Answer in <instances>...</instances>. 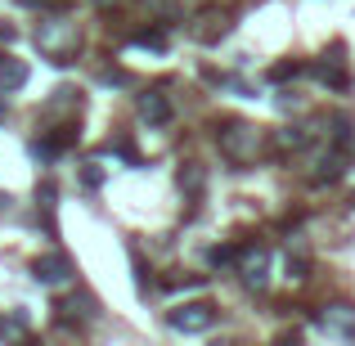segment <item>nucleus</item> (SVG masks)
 Here are the masks:
<instances>
[{
  "label": "nucleus",
  "mask_w": 355,
  "mask_h": 346,
  "mask_svg": "<svg viewBox=\"0 0 355 346\" xmlns=\"http://www.w3.org/2000/svg\"><path fill=\"white\" fill-rule=\"evenodd\" d=\"M36 50H41L50 63H59V68L72 63L77 50H81V23L68 18V14H59V9H50V14L36 23Z\"/></svg>",
  "instance_id": "obj_1"
},
{
  "label": "nucleus",
  "mask_w": 355,
  "mask_h": 346,
  "mask_svg": "<svg viewBox=\"0 0 355 346\" xmlns=\"http://www.w3.org/2000/svg\"><path fill=\"white\" fill-rule=\"evenodd\" d=\"M216 144H220V153H225V162H234V166H252L266 153V135H261V126H252V121H225V126L216 130Z\"/></svg>",
  "instance_id": "obj_2"
},
{
  "label": "nucleus",
  "mask_w": 355,
  "mask_h": 346,
  "mask_svg": "<svg viewBox=\"0 0 355 346\" xmlns=\"http://www.w3.org/2000/svg\"><path fill=\"white\" fill-rule=\"evenodd\" d=\"M234 266H239L243 288H252V293H261V288L270 284V248H261V243H248V248H239Z\"/></svg>",
  "instance_id": "obj_3"
},
{
  "label": "nucleus",
  "mask_w": 355,
  "mask_h": 346,
  "mask_svg": "<svg viewBox=\"0 0 355 346\" xmlns=\"http://www.w3.org/2000/svg\"><path fill=\"white\" fill-rule=\"evenodd\" d=\"M306 72H311L320 86L338 90V95H347V90H351V68H347V59H342V45H333V50L324 54V59H315Z\"/></svg>",
  "instance_id": "obj_4"
},
{
  "label": "nucleus",
  "mask_w": 355,
  "mask_h": 346,
  "mask_svg": "<svg viewBox=\"0 0 355 346\" xmlns=\"http://www.w3.org/2000/svg\"><path fill=\"white\" fill-rule=\"evenodd\" d=\"M166 324H171L175 333H207L211 324H216V306L211 302H184V306H175V311H166Z\"/></svg>",
  "instance_id": "obj_5"
},
{
  "label": "nucleus",
  "mask_w": 355,
  "mask_h": 346,
  "mask_svg": "<svg viewBox=\"0 0 355 346\" xmlns=\"http://www.w3.org/2000/svg\"><path fill=\"white\" fill-rule=\"evenodd\" d=\"M32 279L45 284V288H63L72 279V261L63 257V252H45V257L32 261Z\"/></svg>",
  "instance_id": "obj_6"
},
{
  "label": "nucleus",
  "mask_w": 355,
  "mask_h": 346,
  "mask_svg": "<svg viewBox=\"0 0 355 346\" xmlns=\"http://www.w3.org/2000/svg\"><path fill=\"white\" fill-rule=\"evenodd\" d=\"M320 324L329 338H355V306L351 302H333V306H324L320 311Z\"/></svg>",
  "instance_id": "obj_7"
},
{
  "label": "nucleus",
  "mask_w": 355,
  "mask_h": 346,
  "mask_svg": "<svg viewBox=\"0 0 355 346\" xmlns=\"http://www.w3.org/2000/svg\"><path fill=\"white\" fill-rule=\"evenodd\" d=\"M135 108H139V117H144L148 126H166V121H171V104H166L162 90H144V95L135 99Z\"/></svg>",
  "instance_id": "obj_8"
},
{
  "label": "nucleus",
  "mask_w": 355,
  "mask_h": 346,
  "mask_svg": "<svg viewBox=\"0 0 355 346\" xmlns=\"http://www.w3.org/2000/svg\"><path fill=\"white\" fill-rule=\"evenodd\" d=\"M27 86V63L14 54H0V90H23Z\"/></svg>",
  "instance_id": "obj_9"
},
{
  "label": "nucleus",
  "mask_w": 355,
  "mask_h": 346,
  "mask_svg": "<svg viewBox=\"0 0 355 346\" xmlns=\"http://www.w3.org/2000/svg\"><path fill=\"white\" fill-rule=\"evenodd\" d=\"M225 32H230V18L225 14H207V18L193 23V41H202V45H216Z\"/></svg>",
  "instance_id": "obj_10"
},
{
  "label": "nucleus",
  "mask_w": 355,
  "mask_h": 346,
  "mask_svg": "<svg viewBox=\"0 0 355 346\" xmlns=\"http://www.w3.org/2000/svg\"><path fill=\"white\" fill-rule=\"evenodd\" d=\"M306 139H311L306 130L288 126V130H279V135H275V148H279V153H297V148H306Z\"/></svg>",
  "instance_id": "obj_11"
},
{
  "label": "nucleus",
  "mask_w": 355,
  "mask_h": 346,
  "mask_svg": "<svg viewBox=\"0 0 355 346\" xmlns=\"http://www.w3.org/2000/svg\"><path fill=\"white\" fill-rule=\"evenodd\" d=\"M180 189L202 193V166H198V162H184V166H180Z\"/></svg>",
  "instance_id": "obj_12"
},
{
  "label": "nucleus",
  "mask_w": 355,
  "mask_h": 346,
  "mask_svg": "<svg viewBox=\"0 0 355 346\" xmlns=\"http://www.w3.org/2000/svg\"><path fill=\"white\" fill-rule=\"evenodd\" d=\"M302 72H306V68H302V63H275V68H270V72H266V77H270V81H275V86H284V81H293V77H302Z\"/></svg>",
  "instance_id": "obj_13"
},
{
  "label": "nucleus",
  "mask_w": 355,
  "mask_h": 346,
  "mask_svg": "<svg viewBox=\"0 0 355 346\" xmlns=\"http://www.w3.org/2000/svg\"><path fill=\"white\" fill-rule=\"evenodd\" d=\"M135 45H144V50H157V54H162V50H166V36L157 32V27H148V32H135Z\"/></svg>",
  "instance_id": "obj_14"
},
{
  "label": "nucleus",
  "mask_w": 355,
  "mask_h": 346,
  "mask_svg": "<svg viewBox=\"0 0 355 346\" xmlns=\"http://www.w3.org/2000/svg\"><path fill=\"white\" fill-rule=\"evenodd\" d=\"M81 184H86V189H99V184H104V166L86 162V166H81Z\"/></svg>",
  "instance_id": "obj_15"
},
{
  "label": "nucleus",
  "mask_w": 355,
  "mask_h": 346,
  "mask_svg": "<svg viewBox=\"0 0 355 346\" xmlns=\"http://www.w3.org/2000/svg\"><path fill=\"white\" fill-rule=\"evenodd\" d=\"M234 257H239V248H225V243L207 252V261H211V266H230V261H234Z\"/></svg>",
  "instance_id": "obj_16"
},
{
  "label": "nucleus",
  "mask_w": 355,
  "mask_h": 346,
  "mask_svg": "<svg viewBox=\"0 0 355 346\" xmlns=\"http://www.w3.org/2000/svg\"><path fill=\"white\" fill-rule=\"evenodd\" d=\"M0 338H23V315H14V320H0Z\"/></svg>",
  "instance_id": "obj_17"
},
{
  "label": "nucleus",
  "mask_w": 355,
  "mask_h": 346,
  "mask_svg": "<svg viewBox=\"0 0 355 346\" xmlns=\"http://www.w3.org/2000/svg\"><path fill=\"white\" fill-rule=\"evenodd\" d=\"M306 270H311L306 257H288V279H306Z\"/></svg>",
  "instance_id": "obj_18"
},
{
  "label": "nucleus",
  "mask_w": 355,
  "mask_h": 346,
  "mask_svg": "<svg viewBox=\"0 0 355 346\" xmlns=\"http://www.w3.org/2000/svg\"><path fill=\"white\" fill-rule=\"evenodd\" d=\"M148 5H153V9H157V14H175V9H180V5H184V0H148Z\"/></svg>",
  "instance_id": "obj_19"
},
{
  "label": "nucleus",
  "mask_w": 355,
  "mask_h": 346,
  "mask_svg": "<svg viewBox=\"0 0 355 346\" xmlns=\"http://www.w3.org/2000/svg\"><path fill=\"white\" fill-rule=\"evenodd\" d=\"M18 5H23V9H59L63 0H18Z\"/></svg>",
  "instance_id": "obj_20"
},
{
  "label": "nucleus",
  "mask_w": 355,
  "mask_h": 346,
  "mask_svg": "<svg viewBox=\"0 0 355 346\" xmlns=\"http://www.w3.org/2000/svg\"><path fill=\"white\" fill-rule=\"evenodd\" d=\"M104 81H108V86H130V72H104Z\"/></svg>",
  "instance_id": "obj_21"
},
{
  "label": "nucleus",
  "mask_w": 355,
  "mask_h": 346,
  "mask_svg": "<svg viewBox=\"0 0 355 346\" xmlns=\"http://www.w3.org/2000/svg\"><path fill=\"white\" fill-rule=\"evenodd\" d=\"M121 0H95V9H117Z\"/></svg>",
  "instance_id": "obj_22"
},
{
  "label": "nucleus",
  "mask_w": 355,
  "mask_h": 346,
  "mask_svg": "<svg viewBox=\"0 0 355 346\" xmlns=\"http://www.w3.org/2000/svg\"><path fill=\"white\" fill-rule=\"evenodd\" d=\"M9 202H14V198H9V193H0V211H9Z\"/></svg>",
  "instance_id": "obj_23"
},
{
  "label": "nucleus",
  "mask_w": 355,
  "mask_h": 346,
  "mask_svg": "<svg viewBox=\"0 0 355 346\" xmlns=\"http://www.w3.org/2000/svg\"><path fill=\"white\" fill-rule=\"evenodd\" d=\"M184 5H198V0H184Z\"/></svg>",
  "instance_id": "obj_24"
},
{
  "label": "nucleus",
  "mask_w": 355,
  "mask_h": 346,
  "mask_svg": "<svg viewBox=\"0 0 355 346\" xmlns=\"http://www.w3.org/2000/svg\"><path fill=\"white\" fill-rule=\"evenodd\" d=\"M0 117H5V104H0Z\"/></svg>",
  "instance_id": "obj_25"
}]
</instances>
